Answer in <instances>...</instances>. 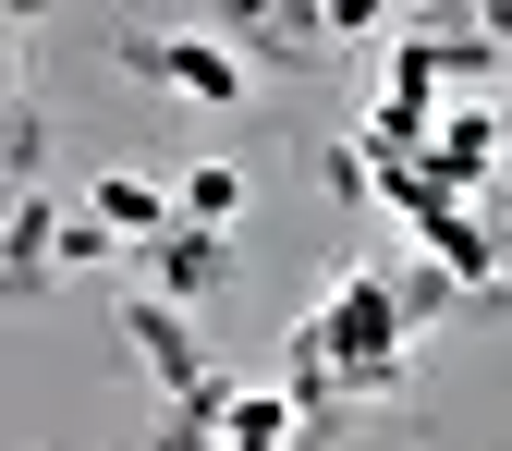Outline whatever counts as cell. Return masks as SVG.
Returning <instances> with one entry per match:
<instances>
[{
  "instance_id": "obj_4",
  "label": "cell",
  "mask_w": 512,
  "mask_h": 451,
  "mask_svg": "<svg viewBox=\"0 0 512 451\" xmlns=\"http://www.w3.org/2000/svg\"><path fill=\"white\" fill-rule=\"evenodd\" d=\"M147 281H159V305H208L232 281V232H196V220H183L171 244H147Z\"/></svg>"
},
{
  "instance_id": "obj_5",
  "label": "cell",
  "mask_w": 512,
  "mask_h": 451,
  "mask_svg": "<svg viewBox=\"0 0 512 451\" xmlns=\"http://www.w3.org/2000/svg\"><path fill=\"white\" fill-rule=\"evenodd\" d=\"M220 451H305L293 391H232V403H220Z\"/></svg>"
},
{
  "instance_id": "obj_1",
  "label": "cell",
  "mask_w": 512,
  "mask_h": 451,
  "mask_svg": "<svg viewBox=\"0 0 512 451\" xmlns=\"http://www.w3.org/2000/svg\"><path fill=\"white\" fill-rule=\"evenodd\" d=\"M293 391H317V378H342V391H378V378L403 366V305H391V281L378 269H342L330 293H317L305 317H293Z\"/></svg>"
},
{
  "instance_id": "obj_2",
  "label": "cell",
  "mask_w": 512,
  "mask_h": 451,
  "mask_svg": "<svg viewBox=\"0 0 512 451\" xmlns=\"http://www.w3.org/2000/svg\"><path fill=\"white\" fill-rule=\"evenodd\" d=\"M86 220H98L110 244H171V232H183V196L147 183V171H98V183H86Z\"/></svg>"
},
{
  "instance_id": "obj_3",
  "label": "cell",
  "mask_w": 512,
  "mask_h": 451,
  "mask_svg": "<svg viewBox=\"0 0 512 451\" xmlns=\"http://www.w3.org/2000/svg\"><path fill=\"white\" fill-rule=\"evenodd\" d=\"M147 74L171 86V98H208V110H232L256 74H244V49L232 37H171V49H147Z\"/></svg>"
},
{
  "instance_id": "obj_6",
  "label": "cell",
  "mask_w": 512,
  "mask_h": 451,
  "mask_svg": "<svg viewBox=\"0 0 512 451\" xmlns=\"http://www.w3.org/2000/svg\"><path fill=\"white\" fill-rule=\"evenodd\" d=\"M171 196H183V220H196V232H232V220H244V159H196Z\"/></svg>"
}]
</instances>
